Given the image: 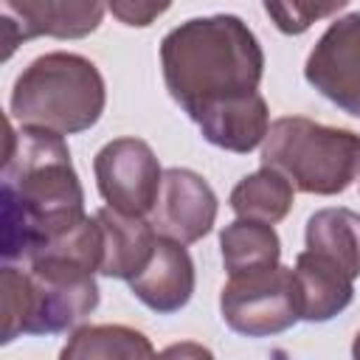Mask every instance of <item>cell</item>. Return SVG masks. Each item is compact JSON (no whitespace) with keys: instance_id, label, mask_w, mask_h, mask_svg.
Instances as JSON below:
<instances>
[{"instance_id":"1","label":"cell","mask_w":360,"mask_h":360,"mask_svg":"<svg viewBox=\"0 0 360 360\" xmlns=\"http://www.w3.org/2000/svg\"><path fill=\"white\" fill-rule=\"evenodd\" d=\"M312 56L343 62L352 68H332V70H312L307 79L346 112L360 115V14H352L332 25L321 39Z\"/></svg>"}]
</instances>
